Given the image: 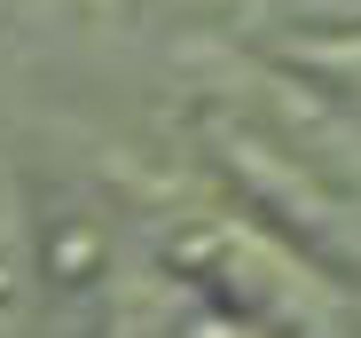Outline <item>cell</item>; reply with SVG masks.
Returning <instances> with one entry per match:
<instances>
[{"mask_svg": "<svg viewBox=\"0 0 361 338\" xmlns=\"http://www.w3.org/2000/svg\"><path fill=\"white\" fill-rule=\"evenodd\" d=\"M8 284H16V236H8V212H0V299H8Z\"/></svg>", "mask_w": 361, "mask_h": 338, "instance_id": "cell-1", "label": "cell"}]
</instances>
